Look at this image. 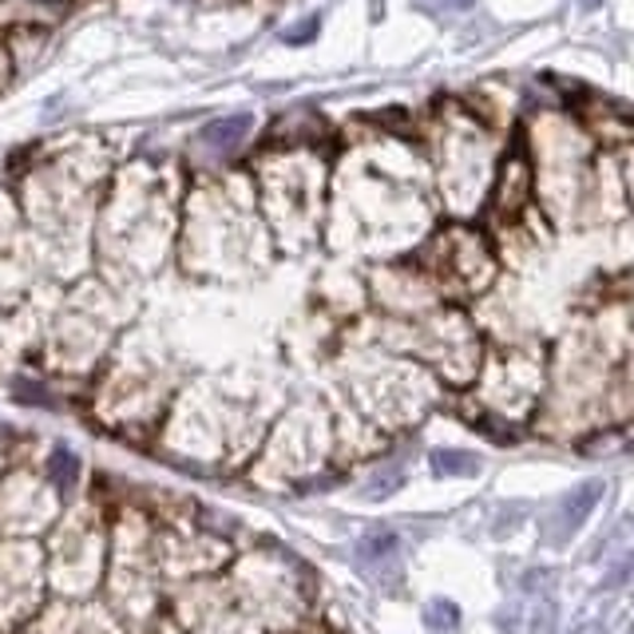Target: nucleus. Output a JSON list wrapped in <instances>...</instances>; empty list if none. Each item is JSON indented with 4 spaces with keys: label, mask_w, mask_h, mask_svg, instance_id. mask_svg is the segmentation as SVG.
Returning a JSON list of instances; mask_svg holds the SVG:
<instances>
[{
    "label": "nucleus",
    "mask_w": 634,
    "mask_h": 634,
    "mask_svg": "<svg viewBox=\"0 0 634 634\" xmlns=\"http://www.w3.org/2000/svg\"><path fill=\"white\" fill-rule=\"evenodd\" d=\"M428 277H437V286L449 289L452 298H473L496 277V254L484 234L452 227L428 250Z\"/></svg>",
    "instance_id": "obj_1"
},
{
    "label": "nucleus",
    "mask_w": 634,
    "mask_h": 634,
    "mask_svg": "<svg viewBox=\"0 0 634 634\" xmlns=\"http://www.w3.org/2000/svg\"><path fill=\"white\" fill-rule=\"evenodd\" d=\"M488 163H492V151H488V139L480 127L473 124H461L444 139V171H440V186H444V195H449L452 210H468L480 203L484 195V174H488Z\"/></svg>",
    "instance_id": "obj_2"
},
{
    "label": "nucleus",
    "mask_w": 634,
    "mask_h": 634,
    "mask_svg": "<svg viewBox=\"0 0 634 634\" xmlns=\"http://www.w3.org/2000/svg\"><path fill=\"white\" fill-rule=\"evenodd\" d=\"M44 555L33 543L9 540L0 547V631L16 626L40 607Z\"/></svg>",
    "instance_id": "obj_3"
},
{
    "label": "nucleus",
    "mask_w": 634,
    "mask_h": 634,
    "mask_svg": "<svg viewBox=\"0 0 634 634\" xmlns=\"http://www.w3.org/2000/svg\"><path fill=\"white\" fill-rule=\"evenodd\" d=\"M104 535L88 528H72L60 535L56 555H52V575L60 591H92L104 583Z\"/></svg>",
    "instance_id": "obj_4"
},
{
    "label": "nucleus",
    "mask_w": 634,
    "mask_h": 634,
    "mask_svg": "<svg viewBox=\"0 0 634 634\" xmlns=\"http://www.w3.org/2000/svg\"><path fill=\"white\" fill-rule=\"evenodd\" d=\"M531 198V163L523 151H507L496 167V183H492V207L500 219H516L519 210H528Z\"/></svg>",
    "instance_id": "obj_5"
},
{
    "label": "nucleus",
    "mask_w": 634,
    "mask_h": 634,
    "mask_svg": "<svg viewBox=\"0 0 634 634\" xmlns=\"http://www.w3.org/2000/svg\"><path fill=\"white\" fill-rule=\"evenodd\" d=\"M28 634H119L116 619L104 607H88V603H60L44 619H36Z\"/></svg>",
    "instance_id": "obj_6"
},
{
    "label": "nucleus",
    "mask_w": 634,
    "mask_h": 634,
    "mask_svg": "<svg viewBox=\"0 0 634 634\" xmlns=\"http://www.w3.org/2000/svg\"><path fill=\"white\" fill-rule=\"evenodd\" d=\"M599 500H603V480H591V484L571 488V492L559 500V507H555L552 523H547V543H567L571 540V535H575V531L591 519V512H595Z\"/></svg>",
    "instance_id": "obj_7"
},
{
    "label": "nucleus",
    "mask_w": 634,
    "mask_h": 634,
    "mask_svg": "<svg viewBox=\"0 0 634 634\" xmlns=\"http://www.w3.org/2000/svg\"><path fill=\"white\" fill-rule=\"evenodd\" d=\"M254 119L250 116H222V119H210L203 131H198V143L207 151H234L238 143L246 139V131H250Z\"/></svg>",
    "instance_id": "obj_8"
},
{
    "label": "nucleus",
    "mask_w": 634,
    "mask_h": 634,
    "mask_svg": "<svg viewBox=\"0 0 634 634\" xmlns=\"http://www.w3.org/2000/svg\"><path fill=\"white\" fill-rule=\"evenodd\" d=\"M397 552H401V540H397V535H392L389 528L370 531V535H365V540L358 543V559L365 567H373V571H380V567H392Z\"/></svg>",
    "instance_id": "obj_9"
},
{
    "label": "nucleus",
    "mask_w": 634,
    "mask_h": 634,
    "mask_svg": "<svg viewBox=\"0 0 634 634\" xmlns=\"http://www.w3.org/2000/svg\"><path fill=\"white\" fill-rule=\"evenodd\" d=\"M428 468L437 476H476L480 473V461L473 452H452V449H437L428 456Z\"/></svg>",
    "instance_id": "obj_10"
},
{
    "label": "nucleus",
    "mask_w": 634,
    "mask_h": 634,
    "mask_svg": "<svg viewBox=\"0 0 634 634\" xmlns=\"http://www.w3.org/2000/svg\"><path fill=\"white\" fill-rule=\"evenodd\" d=\"M48 476H52V484L56 488H72L76 484V456L68 449H56L52 452V461H48Z\"/></svg>",
    "instance_id": "obj_11"
},
{
    "label": "nucleus",
    "mask_w": 634,
    "mask_h": 634,
    "mask_svg": "<svg viewBox=\"0 0 634 634\" xmlns=\"http://www.w3.org/2000/svg\"><path fill=\"white\" fill-rule=\"evenodd\" d=\"M428 623L437 626V631H449L452 623H456V607H452V603H432V611H428Z\"/></svg>",
    "instance_id": "obj_12"
},
{
    "label": "nucleus",
    "mask_w": 634,
    "mask_h": 634,
    "mask_svg": "<svg viewBox=\"0 0 634 634\" xmlns=\"http://www.w3.org/2000/svg\"><path fill=\"white\" fill-rule=\"evenodd\" d=\"M313 33H318V16H310V24H301V28L286 33V40H289V44H301V40H310Z\"/></svg>",
    "instance_id": "obj_13"
},
{
    "label": "nucleus",
    "mask_w": 634,
    "mask_h": 634,
    "mask_svg": "<svg viewBox=\"0 0 634 634\" xmlns=\"http://www.w3.org/2000/svg\"><path fill=\"white\" fill-rule=\"evenodd\" d=\"M440 4H444V9H456V12H464V9H473L476 0H440Z\"/></svg>",
    "instance_id": "obj_14"
},
{
    "label": "nucleus",
    "mask_w": 634,
    "mask_h": 634,
    "mask_svg": "<svg viewBox=\"0 0 634 634\" xmlns=\"http://www.w3.org/2000/svg\"><path fill=\"white\" fill-rule=\"evenodd\" d=\"M575 634H603V626H599V623H591V626H579Z\"/></svg>",
    "instance_id": "obj_15"
},
{
    "label": "nucleus",
    "mask_w": 634,
    "mask_h": 634,
    "mask_svg": "<svg viewBox=\"0 0 634 634\" xmlns=\"http://www.w3.org/2000/svg\"><path fill=\"white\" fill-rule=\"evenodd\" d=\"M579 4H583V9H595V4H603V0H579Z\"/></svg>",
    "instance_id": "obj_16"
}]
</instances>
